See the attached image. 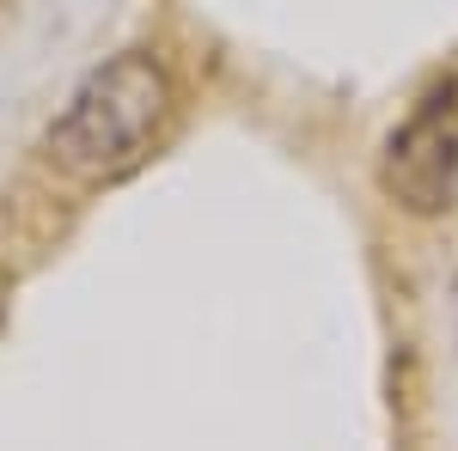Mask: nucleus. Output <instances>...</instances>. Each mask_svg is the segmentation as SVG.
Returning <instances> with one entry per match:
<instances>
[{
  "label": "nucleus",
  "instance_id": "obj_1",
  "mask_svg": "<svg viewBox=\"0 0 458 451\" xmlns=\"http://www.w3.org/2000/svg\"><path fill=\"white\" fill-rule=\"evenodd\" d=\"M172 116V79L153 55H110L73 86L68 110L49 122V159L68 177L110 183V177L135 171L147 146L159 140Z\"/></svg>",
  "mask_w": 458,
  "mask_h": 451
},
{
  "label": "nucleus",
  "instance_id": "obj_2",
  "mask_svg": "<svg viewBox=\"0 0 458 451\" xmlns=\"http://www.w3.org/2000/svg\"><path fill=\"white\" fill-rule=\"evenodd\" d=\"M379 183L397 208L410 213H446L458 208V86L428 98L397 135L386 140Z\"/></svg>",
  "mask_w": 458,
  "mask_h": 451
}]
</instances>
